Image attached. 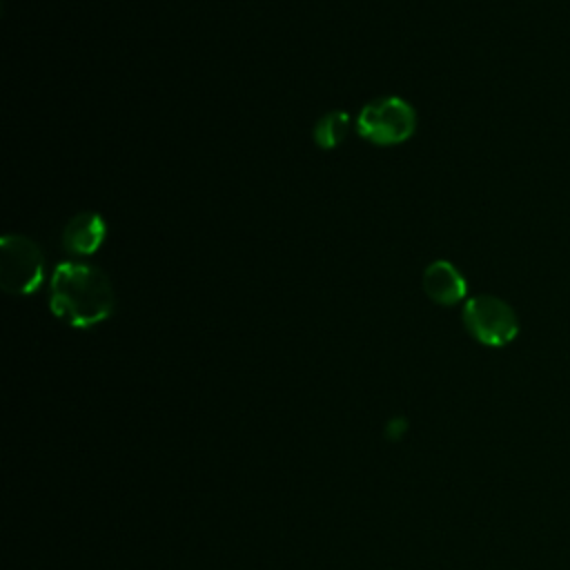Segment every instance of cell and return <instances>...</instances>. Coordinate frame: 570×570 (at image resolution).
Here are the masks:
<instances>
[{"instance_id": "cell-1", "label": "cell", "mask_w": 570, "mask_h": 570, "mask_svg": "<svg viewBox=\"0 0 570 570\" xmlns=\"http://www.w3.org/2000/svg\"><path fill=\"white\" fill-rule=\"evenodd\" d=\"M49 307L62 323L87 330L114 314L116 294L102 269L65 261L51 274Z\"/></svg>"}, {"instance_id": "cell-2", "label": "cell", "mask_w": 570, "mask_h": 570, "mask_svg": "<svg viewBox=\"0 0 570 570\" xmlns=\"http://www.w3.org/2000/svg\"><path fill=\"white\" fill-rule=\"evenodd\" d=\"M45 278L42 249L22 234H7L0 240V285L7 294H33Z\"/></svg>"}, {"instance_id": "cell-3", "label": "cell", "mask_w": 570, "mask_h": 570, "mask_svg": "<svg viewBox=\"0 0 570 570\" xmlns=\"http://www.w3.org/2000/svg\"><path fill=\"white\" fill-rule=\"evenodd\" d=\"M358 134L374 145H399L416 129V111L399 96L367 102L356 120Z\"/></svg>"}, {"instance_id": "cell-4", "label": "cell", "mask_w": 570, "mask_h": 570, "mask_svg": "<svg viewBox=\"0 0 570 570\" xmlns=\"http://www.w3.org/2000/svg\"><path fill=\"white\" fill-rule=\"evenodd\" d=\"M463 325L472 338L488 347H503L519 334L517 312L503 298L492 294H481L465 303Z\"/></svg>"}, {"instance_id": "cell-5", "label": "cell", "mask_w": 570, "mask_h": 570, "mask_svg": "<svg viewBox=\"0 0 570 570\" xmlns=\"http://www.w3.org/2000/svg\"><path fill=\"white\" fill-rule=\"evenodd\" d=\"M107 236V225L96 212H80L71 216L62 229V247L73 256L94 254Z\"/></svg>"}, {"instance_id": "cell-6", "label": "cell", "mask_w": 570, "mask_h": 570, "mask_svg": "<svg viewBox=\"0 0 570 570\" xmlns=\"http://www.w3.org/2000/svg\"><path fill=\"white\" fill-rule=\"evenodd\" d=\"M423 292L439 305H454L465 298L468 283L450 261H434L423 269Z\"/></svg>"}, {"instance_id": "cell-7", "label": "cell", "mask_w": 570, "mask_h": 570, "mask_svg": "<svg viewBox=\"0 0 570 570\" xmlns=\"http://www.w3.org/2000/svg\"><path fill=\"white\" fill-rule=\"evenodd\" d=\"M350 131V116L345 111H330L314 125V142L321 149H334Z\"/></svg>"}]
</instances>
